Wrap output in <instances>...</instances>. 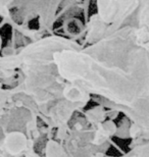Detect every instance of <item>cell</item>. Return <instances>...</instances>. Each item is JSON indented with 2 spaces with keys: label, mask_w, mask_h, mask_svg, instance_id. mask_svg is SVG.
Returning <instances> with one entry per match:
<instances>
[{
  "label": "cell",
  "mask_w": 149,
  "mask_h": 157,
  "mask_svg": "<svg viewBox=\"0 0 149 157\" xmlns=\"http://www.w3.org/2000/svg\"><path fill=\"white\" fill-rule=\"evenodd\" d=\"M53 62L62 81L86 95L120 106L149 96V42L133 25L82 49L57 51Z\"/></svg>",
  "instance_id": "6da1fadb"
},
{
  "label": "cell",
  "mask_w": 149,
  "mask_h": 157,
  "mask_svg": "<svg viewBox=\"0 0 149 157\" xmlns=\"http://www.w3.org/2000/svg\"><path fill=\"white\" fill-rule=\"evenodd\" d=\"M83 45L55 34L17 50L2 52L0 59L2 83L17 78V86L1 88V96L14 98L23 95L34 103L37 114L45 124L47 139L61 143L66 136L74 114L85 106L65 98V83L59 77L53 56L61 50H78Z\"/></svg>",
  "instance_id": "7a4b0ae2"
},
{
  "label": "cell",
  "mask_w": 149,
  "mask_h": 157,
  "mask_svg": "<svg viewBox=\"0 0 149 157\" xmlns=\"http://www.w3.org/2000/svg\"><path fill=\"white\" fill-rule=\"evenodd\" d=\"M99 105L118 113H123L130 121L128 137L131 139L130 147L149 142V96L142 98L130 106L116 105L105 99L92 97Z\"/></svg>",
  "instance_id": "3957f363"
},
{
  "label": "cell",
  "mask_w": 149,
  "mask_h": 157,
  "mask_svg": "<svg viewBox=\"0 0 149 157\" xmlns=\"http://www.w3.org/2000/svg\"><path fill=\"white\" fill-rule=\"evenodd\" d=\"M96 15L101 24L106 28L108 35L116 32L123 27L128 26V21L132 17H135L140 1H118L106 0L97 1Z\"/></svg>",
  "instance_id": "277c9868"
},
{
  "label": "cell",
  "mask_w": 149,
  "mask_h": 157,
  "mask_svg": "<svg viewBox=\"0 0 149 157\" xmlns=\"http://www.w3.org/2000/svg\"><path fill=\"white\" fill-rule=\"evenodd\" d=\"M62 30L65 37L73 40L81 45L84 44L85 36H86V24L75 15H69L63 20ZM84 46V45H83Z\"/></svg>",
  "instance_id": "5b68a950"
},
{
  "label": "cell",
  "mask_w": 149,
  "mask_h": 157,
  "mask_svg": "<svg viewBox=\"0 0 149 157\" xmlns=\"http://www.w3.org/2000/svg\"><path fill=\"white\" fill-rule=\"evenodd\" d=\"M135 27L138 28L139 35L144 43L149 42V0L140 1L135 14Z\"/></svg>",
  "instance_id": "8992f818"
},
{
  "label": "cell",
  "mask_w": 149,
  "mask_h": 157,
  "mask_svg": "<svg viewBox=\"0 0 149 157\" xmlns=\"http://www.w3.org/2000/svg\"><path fill=\"white\" fill-rule=\"evenodd\" d=\"M119 157H149V142L132 147L128 152Z\"/></svg>",
  "instance_id": "52a82bcc"
}]
</instances>
